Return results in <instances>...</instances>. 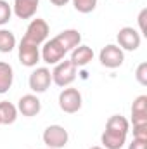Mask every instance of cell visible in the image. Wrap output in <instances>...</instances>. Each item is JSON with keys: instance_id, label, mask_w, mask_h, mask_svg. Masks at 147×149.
I'll list each match as a JSON object with an SVG mask.
<instances>
[{"instance_id": "23", "label": "cell", "mask_w": 147, "mask_h": 149, "mask_svg": "<svg viewBox=\"0 0 147 149\" xmlns=\"http://www.w3.org/2000/svg\"><path fill=\"white\" fill-rule=\"evenodd\" d=\"M133 139L147 141V125H133Z\"/></svg>"}, {"instance_id": "10", "label": "cell", "mask_w": 147, "mask_h": 149, "mask_svg": "<svg viewBox=\"0 0 147 149\" xmlns=\"http://www.w3.org/2000/svg\"><path fill=\"white\" fill-rule=\"evenodd\" d=\"M40 109H42V102H40V99H38L37 95H33V94L23 95L19 99V102H17V113H21L23 116H28V118L37 116L38 113H40Z\"/></svg>"}, {"instance_id": "4", "label": "cell", "mask_w": 147, "mask_h": 149, "mask_svg": "<svg viewBox=\"0 0 147 149\" xmlns=\"http://www.w3.org/2000/svg\"><path fill=\"white\" fill-rule=\"evenodd\" d=\"M59 108L68 114L78 113L81 109V94L78 88H62L59 94Z\"/></svg>"}, {"instance_id": "7", "label": "cell", "mask_w": 147, "mask_h": 149, "mask_svg": "<svg viewBox=\"0 0 147 149\" xmlns=\"http://www.w3.org/2000/svg\"><path fill=\"white\" fill-rule=\"evenodd\" d=\"M17 57H19V63L26 68H33L37 66V63L40 61V50H38V45L35 43H30L26 40H21L19 47H17Z\"/></svg>"}, {"instance_id": "25", "label": "cell", "mask_w": 147, "mask_h": 149, "mask_svg": "<svg viewBox=\"0 0 147 149\" xmlns=\"http://www.w3.org/2000/svg\"><path fill=\"white\" fill-rule=\"evenodd\" d=\"M128 149H147V141H142V139H133L132 144L128 146Z\"/></svg>"}, {"instance_id": "16", "label": "cell", "mask_w": 147, "mask_h": 149, "mask_svg": "<svg viewBox=\"0 0 147 149\" xmlns=\"http://www.w3.org/2000/svg\"><path fill=\"white\" fill-rule=\"evenodd\" d=\"M14 81V70L9 63L0 61V94H5L10 90Z\"/></svg>"}, {"instance_id": "17", "label": "cell", "mask_w": 147, "mask_h": 149, "mask_svg": "<svg viewBox=\"0 0 147 149\" xmlns=\"http://www.w3.org/2000/svg\"><path fill=\"white\" fill-rule=\"evenodd\" d=\"M106 130H111V132H118V134H125L128 135V130H130V123L125 116L121 114H112L107 123H106Z\"/></svg>"}, {"instance_id": "8", "label": "cell", "mask_w": 147, "mask_h": 149, "mask_svg": "<svg viewBox=\"0 0 147 149\" xmlns=\"http://www.w3.org/2000/svg\"><path fill=\"white\" fill-rule=\"evenodd\" d=\"M118 43H119V49L121 50H137L140 47V42L142 37L140 33L135 30V28H130V26H125L118 31Z\"/></svg>"}, {"instance_id": "6", "label": "cell", "mask_w": 147, "mask_h": 149, "mask_svg": "<svg viewBox=\"0 0 147 149\" xmlns=\"http://www.w3.org/2000/svg\"><path fill=\"white\" fill-rule=\"evenodd\" d=\"M66 54H68V52L64 50V47H62L55 38H50V40H47V42L43 43L40 56H42L43 63H47V64H57V63H61V61L64 59Z\"/></svg>"}, {"instance_id": "29", "label": "cell", "mask_w": 147, "mask_h": 149, "mask_svg": "<svg viewBox=\"0 0 147 149\" xmlns=\"http://www.w3.org/2000/svg\"><path fill=\"white\" fill-rule=\"evenodd\" d=\"M0 125H2V123H0Z\"/></svg>"}, {"instance_id": "12", "label": "cell", "mask_w": 147, "mask_h": 149, "mask_svg": "<svg viewBox=\"0 0 147 149\" xmlns=\"http://www.w3.org/2000/svg\"><path fill=\"white\" fill-rule=\"evenodd\" d=\"M132 123L147 125V95H139L132 104Z\"/></svg>"}, {"instance_id": "14", "label": "cell", "mask_w": 147, "mask_h": 149, "mask_svg": "<svg viewBox=\"0 0 147 149\" xmlns=\"http://www.w3.org/2000/svg\"><path fill=\"white\" fill-rule=\"evenodd\" d=\"M92 59H94V50L87 45H78L71 50V59L69 61L76 68H81V66H87Z\"/></svg>"}, {"instance_id": "20", "label": "cell", "mask_w": 147, "mask_h": 149, "mask_svg": "<svg viewBox=\"0 0 147 149\" xmlns=\"http://www.w3.org/2000/svg\"><path fill=\"white\" fill-rule=\"evenodd\" d=\"M74 9L81 14H88L97 7V0H71Z\"/></svg>"}, {"instance_id": "5", "label": "cell", "mask_w": 147, "mask_h": 149, "mask_svg": "<svg viewBox=\"0 0 147 149\" xmlns=\"http://www.w3.org/2000/svg\"><path fill=\"white\" fill-rule=\"evenodd\" d=\"M99 61H101L102 66H106V68H109V70H114V68H119V66L123 64L125 54H123V50H121L118 45L109 43V45L102 47V50H101V54H99Z\"/></svg>"}, {"instance_id": "15", "label": "cell", "mask_w": 147, "mask_h": 149, "mask_svg": "<svg viewBox=\"0 0 147 149\" xmlns=\"http://www.w3.org/2000/svg\"><path fill=\"white\" fill-rule=\"evenodd\" d=\"M101 142H102L104 149H121L126 142V135L118 134V132H111V130H104Z\"/></svg>"}, {"instance_id": "28", "label": "cell", "mask_w": 147, "mask_h": 149, "mask_svg": "<svg viewBox=\"0 0 147 149\" xmlns=\"http://www.w3.org/2000/svg\"><path fill=\"white\" fill-rule=\"evenodd\" d=\"M47 149H50V148H47Z\"/></svg>"}, {"instance_id": "26", "label": "cell", "mask_w": 147, "mask_h": 149, "mask_svg": "<svg viewBox=\"0 0 147 149\" xmlns=\"http://www.w3.org/2000/svg\"><path fill=\"white\" fill-rule=\"evenodd\" d=\"M50 2H52L54 5H57V7H62V5H66L69 0H50Z\"/></svg>"}, {"instance_id": "3", "label": "cell", "mask_w": 147, "mask_h": 149, "mask_svg": "<svg viewBox=\"0 0 147 149\" xmlns=\"http://www.w3.org/2000/svg\"><path fill=\"white\" fill-rule=\"evenodd\" d=\"M49 24H47V21L45 19H33L30 24H28V28H26V33H24V37L23 40H26V42H30V43H35V45H42V43H45L47 42V38H49Z\"/></svg>"}, {"instance_id": "19", "label": "cell", "mask_w": 147, "mask_h": 149, "mask_svg": "<svg viewBox=\"0 0 147 149\" xmlns=\"http://www.w3.org/2000/svg\"><path fill=\"white\" fill-rule=\"evenodd\" d=\"M16 47V37L9 30H0V52L7 54Z\"/></svg>"}, {"instance_id": "9", "label": "cell", "mask_w": 147, "mask_h": 149, "mask_svg": "<svg viewBox=\"0 0 147 149\" xmlns=\"http://www.w3.org/2000/svg\"><path fill=\"white\" fill-rule=\"evenodd\" d=\"M28 83H30V88L33 92H37V94L47 92V88L52 83V73H50V70L49 68H37L33 73L30 74Z\"/></svg>"}, {"instance_id": "18", "label": "cell", "mask_w": 147, "mask_h": 149, "mask_svg": "<svg viewBox=\"0 0 147 149\" xmlns=\"http://www.w3.org/2000/svg\"><path fill=\"white\" fill-rule=\"evenodd\" d=\"M17 118V108L9 102V101H2L0 102V123L2 125H12Z\"/></svg>"}, {"instance_id": "24", "label": "cell", "mask_w": 147, "mask_h": 149, "mask_svg": "<svg viewBox=\"0 0 147 149\" xmlns=\"http://www.w3.org/2000/svg\"><path fill=\"white\" fill-rule=\"evenodd\" d=\"M146 16H147V9H142L140 14H139V26H140V33H146Z\"/></svg>"}, {"instance_id": "13", "label": "cell", "mask_w": 147, "mask_h": 149, "mask_svg": "<svg viewBox=\"0 0 147 149\" xmlns=\"http://www.w3.org/2000/svg\"><path fill=\"white\" fill-rule=\"evenodd\" d=\"M54 38L64 47L66 52L73 50L74 47H78L81 43V35H80L78 30H64V31H61L57 37H54Z\"/></svg>"}, {"instance_id": "2", "label": "cell", "mask_w": 147, "mask_h": 149, "mask_svg": "<svg viewBox=\"0 0 147 149\" xmlns=\"http://www.w3.org/2000/svg\"><path fill=\"white\" fill-rule=\"evenodd\" d=\"M69 141V134L61 125H50L43 132V142L50 149H62Z\"/></svg>"}, {"instance_id": "1", "label": "cell", "mask_w": 147, "mask_h": 149, "mask_svg": "<svg viewBox=\"0 0 147 149\" xmlns=\"http://www.w3.org/2000/svg\"><path fill=\"white\" fill-rule=\"evenodd\" d=\"M74 80H76V66L69 59L68 61L64 59V61H61V63L55 64V68L52 71V81L57 87L66 88V87H69L73 83Z\"/></svg>"}, {"instance_id": "21", "label": "cell", "mask_w": 147, "mask_h": 149, "mask_svg": "<svg viewBox=\"0 0 147 149\" xmlns=\"http://www.w3.org/2000/svg\"><path fill=\"white\" fill-rule=\"evenodd\" d=\"M10 16H12V7L9 5V2L0 0V26L7 24L10 21Z\"/></svg>"}, {"instance_id": "22", "label": "cell", "mask_w": 147, "mask_h": 149, "mask_svg": "<svg viewBox=\"0 0 147 149\" xmlns=\"http://www.w3.org/2000/svg\"><path fill=\"white\" fill-rule=\"evenodd\" d=\"M135 78L140 85H147V63H140L137 66V71H135Z\"/></svg>"}, {"instance_id": "27", "label": "cell", "mask_w": 147, "mask_h": 149, "mask_svg": "<svg viewBox=\"0 0 147 149\" xmlns=\"http://www.w3.org/2000/svg\"><path fill=\"white\" fill-rule=\"evenodd\" d=\"M90 149H104V148H101V146H94V148H90Z\"/></svg>"}, {"instance_id": "11", "label": "cell", "mask_w": 147, "mask_h": 149, "mask_svg": "<svg viewBox=\"0 0 147 149\" xmlns=\"http://www.w3.org/2000/svg\"><path fill=\"white\" fill-rule=\"evenodd\" d=\"M40 0H14L12 10L19 19H31L37 14Z\"/></svg>"}]
</instances>
